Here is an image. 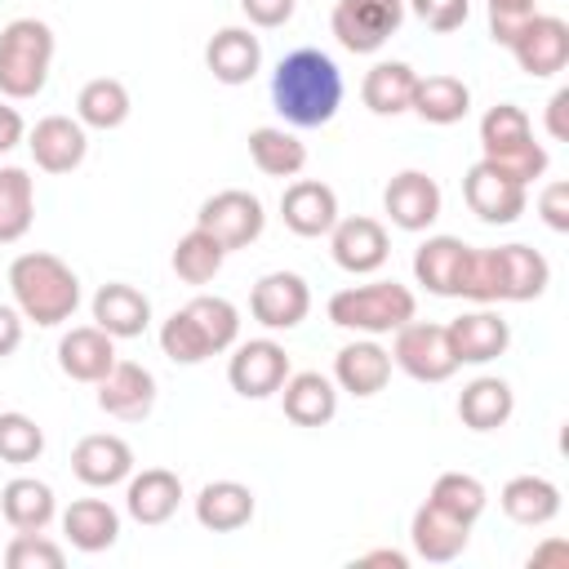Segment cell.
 <instances>
[{
	"label": "cell",
	"instance_id": "1",
	"mask_svg": "<svg viewBox=\"0 0 569 569\" xmlns=\"http://www.w3.org/2000/svg\"><path fill=\"white\" fill-rule=\"evenodd\" d=\"M271 102L293 129H320L342 107V71L320 49H293L271 71Z\"/></svg>",
	"mask_w": 569,
	"mask_h": 569
},
{
	"label": "cell",
	"instance_id": "2",
	"mask_svg": "<svg viewBox=\"0 0 569 569\" xmlns=\"http://www.w3.org/2000/svg\"><path fill=\"white\" fill-rule=\"evenodd\" d=\"M9 289H13V307L22 311V320H36L44 329L71 320L80 307V276L62 258L40 253V249L13 258Z\"/></svg>",
	"mask_w": 569,
	"mask_h": 569
},
{
	"label": "cell",
	"instance_id": "3",
	"mask_svg": "<svg viewBox=\"0 0 569 569\" xmlns=\"http://www.w3.org/2000/svg\"><path fill=\"white\" fill-rule=\"evenodd\" d=\"M53 67V31L40 18H13L0 31V93L36 98Z\"/></svg>",
	"mask_w": 569,
	"mask_h": 569
},
{
	"label": "cell",
	"instance_id": "4",
	"mask_svg": "<svg viewBox=\"0 0 569 569\" xmlns=\"http://www.w3.org/2000/svg\"><path fill=\"white\" fill-rule=\"evenodd\" d=\"M418 311L413 293L396 280H373V284H351L329 298V320L351 333H396L409 325Z\"/></svg>",
	"mask_w": 569,
	"mask_h": 569
},
{
	"label": "cell",
	"instance_id": "5",
	"mask_svg": "<svg viewBox=\"0 0 569 569\" xmlns=\"http://www.w3.org/2000/svg\"><path fill=\"white\" fill-rule=\"evenodd\" d=\"M405 22V0H338L333 36L351 53H378Z\"/></svg>",
	"mask_w": 569,
	"mask_h": 569
},
{
	"label": "cell",
	"instance_id": "6",
	"mask_svg": "<svg viewBox=\"0 0 569 569\" xmlns=\"http://www.w3.org/2000/svg\"><path fill=\"white\" fill-rule=\"evenodd\" d=\"M196 227L209 231V236L231 253V249H249V244L262 236L267 213H262V200H258V196L231 187V191H218V196H209V200L200 204Z\"/></svg>",
	"mask_w": 569,
	"mask_h": 569
},
{
	"label": "cell",
	"instance_id": "7",
	"mask_svg": "<svg viewBox=\"0 0 569 569\" xmlns=\"http://www.w3.org/2000/svg\"><path fill=\"white\" fill-rule=\"evenodd\" d=\"M391 360L413 378V382H445L453 378L458 360L449 351V333L445 325H431V320H409L396 329V347H391Z\"/></svg>",
	"mask_w": 569,
	"mask_h": 569
},
{
	"label": "cell",
	"instance_id": "8",
	"mask_svg": "<svg viewBox=\"0 0 569 569\" xmlns=\"http://www.w3.org/2000/svg\"><path fill=\"white\" fill-rule=\"evenodd\" d=\"M289 378V351L271 338H249L236 347L231 365H227V382L231 391H240L244 400H267L284 387Z\"/></svg>",
	"mask_w": 569,
	"mask_h": 569
},
{
	"label": "cell",
	"instance_id": "9",
	"mask_svg": "<svg viewBox=\"0 0 569 569\" xmlns=\"http://www.w3.org/2000/svg\"><path fill=\"white\" fill-rule=\"evenodd\" d=\"M249 311L262 329H298L311 311V289L298 271H267L249 293Z\"/></svg>",
	"mask_w": 569,
	"mask_h": 569
},
{
	"label": "cell",
	"instance_id": "10",
	"mask_svg": "<svg viewBox=\"0 0 569 569\" xmlns=\"http://www.w3.org/2000/svg\"><path fill=\"white\" fill-rule=\"evenodd\" d=\"M507 49L516 53V62H520L525 76L547 80V76L565 71V62H569V27L560 18H551V13H533L516 31V40Z\"/></svg>",
	"mask_w": 569,
	"mask_h": 569
},
{
	"label": "cell",
	"instance_id": "11",
	"mask_svg": "<svg viewBox=\"0 0 569 569\" xmlns=\"http://www.w3.org/2000/svg\"><path fill=\"white\" fill-rule=\"evenodd\" d=\"M93 387H98V409L120 422H142L156 405V378L133 360H116L107 378H98Z\"/></svg>",
	"mask_w": 569,
	"mask_h": 569
},
{
	"label": "cell",
	"instance_id": "12",
	"mask_svg": "<svg viewBox=\"0 0 569 569\" xmlns=\"http://www.w3.org/2000/svg\"><path fill=\"white\" fill-rule=\"evenodd\" d=\"M462 196H467V204H471V213L480 222H498L502 227V222H516L525 213V187L511 182L507 173H498L489 160H476L467 169Z\"/></svg>",
	"mask_w": 569,
	"mask_h": 569
},
{
	"label": "cell",
	"instance_id": "13",
	"mask_svg": "<svg viewBox=\"0 0 569 569\" xmlns=\"http://www.w3.org/2000/svg\"><path fill=\"white\" fill-rule=\"evenodd\" d=\"M382 209L400 231H427L440 218V187L422 169H400L382 191Z\"/></svg>",
	"mask_w": 569,
	"mask_h": 569
},
{
	"label": "cell",
	"instance_id": "14",
	"mask_svg": "<svg viewBox=\"0 0 569 569\" xmlns=\"http://www.w3.org/2000/svg\"><path fill=\"white\" fill-rule=\"evenodd\" d=\"M329 249H333V262L342 271L369 276L387 262L391 240H387V227L378 218H338L333 231H329Z\"/></svg>",
	"mask_w": 569,
	"mask_h": 569
},
{
	"label": "cell",
	"instance_id": "15",
	"mask_svg": "<svg viewBox=\"0 0 569 569\" xmlns=\"http://www.w3.org/2000/svg\"><path fill=\"white\" fill-rule=\"evenodd\" d=\"M280 218L293 236L302 240H316V236H329L333 222H338V196L329 182H316V178H298L284 187L280 196Z\"/></svg>",
	"mask_w": 569,
	"mask_h": 569
},
{
	"label": "cell",
	"instance_id": "16",
	"mask_svg": "<svg viewBox=\"0 0 569 569\" xmlns=\"http://www.w3.org/2000/svg\"><path fill=\"white\" fill-rule=\"evenodd\" d=\"M27 147H31V160L44 173H71V169H80V160L89 151V138H84V124L80 120H71V116H44V120H36Z\"/></svg>",
	"mask_w": 569,
	"mask_h": 569
},
{
	"label": "cell",
	"instance_id": "17",
	"mask_svg": "<svg viewBox=\"0 0 569 569\" xmlns=\"http://www.w3.org/2000/svg\"><path fill=\"white\" fill-rule=\"evenodd\" d=\"M71 471L89 489H111V485H120V480L133 476V449L120 436H107V431L84 436L71 449Z\"/></svg>",
	"mask_w": 569,
	"mask_h": 569
},
{
	"label": "cell",
	"instance_id": "18",
	"mask_svg": "<svg viewBox=\"0 0 569 569\" xmlns=\"http://www.w3.org/2000/svg\"><path fill=\"white\" fill-rule=\"evenodd\" d=\"M409 538H413V551L431 565H449L467 551V538H471V525L458 520L453 511L436 507L431 498L413 511V525H409Z\"/></svg>",
	"mask_w": 569,
	"mask_h": 569
},
{
	"label": "cell",
	"instance_id": "19",
	"mask_svg": "<svg viewBox=\"0 0 569 569\" xmlns=\"http://www.w3.org/2000/svg\"><path fill=\"white\" fill-rule=\"evenodd\" d=\"M445 333H449V351H453L458 365H489V360H498V356L507 351V342H511L507 320L493 316V311L458 316V320L445 325Z\"/></svg>",
	"mask_w": 569,
	"mask_h": 569
},
{
	"label": "cell",
	"instance_id": "20",
	"mask_svg": "<svg viewBox=\"0 0 569 569\" xmlns=\"http://www.w3.org/2000/svg\"><path fill=\"white\" fill-rule=\"evenodd\" d=\"M116 365V338L98 325H80V329H67L62 342H58V369L71 378V382H98L107 378V369Z\"/></svg>",
	"mask_w": 569,
	"mask_h": 569
},
{
	"label": "cell",
	"instance_id": "21",
	"mask_svg": "<svg viewBox=\"0 0 569 569\" xmlns=\"http://www.w3.org/2000/svg\"><path fill=\"white\" fill-rule=\"evenodd\" d=\"M204 67L213 71V80L222 84H249L262 67V44L253 31L244 27H222L209 44H204Z\"/></svg>",
	"mask_w": 569,
	"mask_h": 569
},
{
	"label": "cell",
	"instance_id": "22",
	"mask_svg": "<svg viewBox=\"0 0 569 569\" xmlns=\"http://www.w3.org/2000/svg\"><path fill=\"white\" fill-rule=\"evenodd\" d=\"M467 249L458 236H431L418 244L413 253V276L427 293L436 298H458V284H462V262H467Z\"/></svg>",
	"mask_w": 569,
	"mask_h": 569
},
{
	"label": "cell",
	"instance_id": "23",
	"mask_svg": "<svg viewBox=\"0 0 569 569\" xmlns=\"http://www.w3.org/2000/svg\"><path fill=\"white\" fill-rule=\"evenodd\" d=\"M93 325L107 329L111 338H138L151 325V302H147L142 289H133L124 280H111L93 293Z\"/></svg>",
	"mask_w": 569,
	"mask_h": 569
},
{
	"label": "cell",
	"instance_id": "24",
	"mask_svg": "<svg viewBox=\"0 0 569 569\" xmlns=\"http://www.w3.org/2000/svg\"><path fill=\"white\" fill-rule=\"evenodd\" d=\"M196 520L209 533H236L253 520V489L240 480H209L196 493Z\"/></svg>",
	"mask_w": 569,
	"mask_h": 569
},
{
	"label": "cell",
	"instance_id": "25",
	"mask_svg": "<svg viewBox=\"0 0 569 569\" xmlns=\"http://www.w3.org/2000/svg\"><path fill=\"white\" fill-rule=\"evenodd\" d=\"M391 378V351H382L378 342H347L333 356V382L351 396H378Z\"/></svg>",
	"mask_w": 569,
	"mask_h": 569
},
{
	"label": "cell",
	"instance_id": "26",
	"mask_svg": "<svg viewBox=\"0 0 569 569\" xmlns=\"http://www.w3.org/2000/svg\"><path fill=\"white\" fill-rule=\"evenodd\" d=\"M182 502V480L164 467H147L142 476H129L124 507L138 525H164Z\"/></svg>",
	"mask_w": 569,
	"mask_h": 569
},
{
	"label": "cell",
	"instance_id": "27",
	"mask_svg": "<svg viewBox=\"0 0 569 569\" xmlns=\"http://www.w3.org/2000/svg\"><path fill=\"white\" fill-rule=\"evenodd\" d=\"M498 280H502V302H533L551 284V267L529 244H498Z\"/></svg>",
	"mask_w": 569,
	"mask_h": 569
},
{
	"label": "cell",
	"instance_id": "28",
	"mask_svg": "<svg viewBox=\"0 0 569 569\" xmlns=\"http://www.w3.org/2000/svg\"><path fill=\"white\" fill-rule=\"evenodd\" d=\"M284 418L298 427H325L338 413V391L325 373H289L280 387Z\"/></svg>",
	"mask_w": 569,
	"mask_h": 569
},
{
	"label": "cell",
	"instance_id": "29",
	"mask_svg": "<svg viewBox=\"0 0 569 569\" xmlns=\"http://www.w3.org/2000/svg\"><path fill=\"white\" fill-rule=\"evenodd\" d=\"M498 502H502L507 520H516L525 529H538V525L560 516V489L547 476H516V480H507Z\"/></svg>",
	"mask_w": 569,
	"mask_h": 569
},
{
	"label": "cell",
	"instance_id": "30",
	"mask_svg": "<svg viewBox=\"0 0 569 569\" xmlns=\"http://www.w3.org/2000/svg\"><path fill=\"white\" fill-rule=\"evenodd\" d=\"M62 533H67V542L76 551H89L93 556V551H107L120 538V516L102 498H80V502H71L62 511Z\"/></svg>",
	"mask_w": 569,
	"mask_h": 569
},
{
	"label": "cell",
	"instance_id": "31",
	"mask_svg": "<svg viewBox=\"0 0 569 569\" xmlns=\"http://www.w3.org/2000/svg\"><path fill=\"white\" fill-rule=\"evenodd\" d=\"M0 511L4 520L18 529V533H44L58 502H53V489L44 480H31V476H18L0 489Z\"/></svg>",
	"mask_w": 569,
	"mask_h": 569
},
{
	"label": "cell",
	"instance_id": "32",
	"mask_svg": "<svg viewBox=\"0 0 569 569\" xmlns=\"http://www.w3.org/2000/svg\"><path fill=\"white\" fill-rule=\"evenodd\" d=\"M409 111H418L427 124H458L471 111V89L458 76H418L413 84V102Z\"/></svg>",
	"mask_w": 569,
	"mask_h": 569
},
{
	"label": "cell",
	"instance_id": "33",
	"mask_svg": "<svg viewBox=\"0 0 569 569\" xmlns=\"http://www.w3.org/2000/svg\"><path fill=\"white\" fill-rule=\"evenodd\" d=\"M413 84H418V71L409 62H378L365 76L360 98H365V107L373 116H400L413 102Z\"/></svg>",
	"mask_w": 569,
	"mask_h": 569
},
{
	"label": "cell",
	"instance_id": "34",
	"mask_svg": "<svg viewBox=\"0 0 569 569\" xmlns=\"http://www.w3.org/2000/svg\"><path fill=\"white\" fill-rule=\"evenodd\" d=\"M516 409V396L502 378H476L462 387L458 396V418L471 427V431H498Z\"/></svg>",
	"mask_w": 569,
	"mask_h": 569
},
{
	"label": "cell",
	"instance_id": "35",
	"mask_svg": "<svg viewBox=\"0 0 569 569\" xmlns=\"http://www.w3.org/2000/svg\"><path fill=\"white\" fill-rule=\"evenodd\" d=\"M36 218V187L27 178V169L4 164L0 169V244H13L31 231Z\"/></svg>",
	"mask_w": 569,
	"mask_h": 569
},
{
	"label": "cell",
	"instance_id": "36",
	"mask_svg": "<svg viewBox=\"0 0 569 569\" xmlns=\"http://www.w3.org/2000/svg\"><path fill=\"white\" fill-rule=\"evenodd\" d=\"M249 156L267 178H293L307 164V147L289 129H276V124H262L249 133Z\"/></svg>",
	"mask_w": 569,
	"mask_h": 569
},
{
	"label": "cell",
	"instance_id": "37",
	"mask_svg": "<svg viewBox=\"0 0 569 569\" xmlns=\"http://www.w3.org/2000/svg\"><path fill=\"white\" fill-rule=\"evenodd\" d=\"M76 116L89 129H120L129 120V89L120 80H111V76H98V80H89L80 89Z\"/></svg>",
	"mask_w": 569,
	"mask_h": 569
},
{
	"label": "cell",
	"instance_id": "38",
	"mask_svg": "<svg viewBox=\"0 0 569 569\" xmlns=\"http://www.w3.org/2000/svg\"><path fill=\"white\" fill-rule=\"evenodd\" d=\"M182 311H187V320L200 329V338H204V347H209L213 356L227 351V347H236V338H240V311H236L227 298L200 293V298H191Z\"/></svg>",
	"mask_w": 569,
	"mask_h": 569
},
{
	"label": "cell",
	"instance_id": "39",
	"mask_svg": "<svg viewBox=\"0 0 569 569\" xmlns=\"http://www.w3.org/2000/svg\"><path fill=\"white\" fill-rule=\"evenodd\" d=\"M222 258H227V249H222L209 231L191 227V231L178 240V249H173V271H178L187 284H209V280L222 271Z\"/></svg>",
	"mask_w": 569,
	"mask_h": 569
},
{
	"label": "cell",
	"instance_id": "40",
	"mask_svg": "<svg viewBox=\"0 0 569 569\" xmlns=\"http://www.w3.org/2000/svg\"><path fill=\"white\" fill-rule=\"evenodd\" d=\"M431 502L445 507V511H453L458 520L476 525L480 511H485V502H489V493H485V485H480L476 476H467V471H445V476H436V485H431Z\"/></svg>",
	"mask_w": 569,
	"mask_h": 569
},
{
	"label": "cell",
	"instance_id": "41",
	"mask_svg": "<svg viewBox=\"0 0 569 569\" xmlns=\"http://www.w3.org/2000/svg\"><path fill=\"white\" fill-rule=\"evenodd\" d=\"M480 160H489L498 173H507V178L520 182V187H529L533 178L547 173V147L533 142V133H529V138H516V142H507V147H493V151H485Z\"/></svg>",
	"mask_w": 569,
	"mask_h": 569
},
{
	"label": "cell",
	"instance_id": "42",
	"mask_svg": "<svg viewBox=\"0 0 569 569\" xmlns=\"http://www.w3.org/2000/svg\"><path fill=\"white\" fill-rule=\"evenodd\" d=\"M44 453V431L27 413H0V462L27 467Z\"/></svg>",
	"mask_w": 569,
	"mask_h": 569
},
{
	"label": "cell",
	"instance_id": "43",
	"mask_svg": "<svg viewBox=\"0 0 569 569\" xmlns=\"http://www.w3.org/2000/svg\"><path fill=\"white\" fill-rule=\"evenodd\" d=\"M160 351H164L173 365H200V360L213 356V351L204 347L200 329L187 320V311H173V316L160 325Z\"/></svg>",
	"mask_w": 569,
	"mask_h": 569
},
{
	"label": "cell",
	"instance_id": "44",
	"mask_svg": "<svg viewBox=\"0 0 569 569\" xmlns=\"http://www.w3.org/2000/svg\"><path fill=\"white\" fill-rule=\"evenodd\" d=\"M529 133H533V124H529L525 107H516V102H498V107H489L485 120H480V151L507 147V142L529 138Z\"/></svg>",
	"mask_w": 569,
	"mask_h": 569
},
{
	"label": "cell",
	"instance_id": "45",
	"mask_svg": "<svg viewBox=\"0 0 569 569\" xmlns=\"http://www.w3.org/2000/svg\"><path fill=\"white\" fill-rule=\"evenodd\" d=\"M62 547L49 542L44 533H13V542L4 547V565L9 569H62Z\"/></svg>",
	"mask_w": 569,
	"mask_h": 569
},
{
	"label": "cell",
	"instance_id": "46",
	"mask_svg": "<svg viewBox=\"0 0 569 569\" xmlns=\"http://www.w3.org/2000/svg\"><path fill=\"white\" fill-rule=\"evenodd\" d=\"M533 4L538 0H489V36H493V44H511L516 40V31L533 18Z\"/></svg>",
	"mask_w": 569,
	"mask_h": 569
},
{
	"label": "cell",
	"instance_id": "47",
	"mask_svg": "<svg viewBox=\"0 0 569 569\" xmlns=\"http://www.w3.org/2000/svg\"><path fill=\"white\" fill-rule=\"evenodd\" d=\"M413 18H422L431 31H458L471 13V0H405Z\"/></svg>",
	"mask_w": 569,
	"mask_h": 569
},
{
	"label": "cell",
	"instance_id": "48",
	"mask_svg": "<svg viewBox=\"0 0 569 569\" xmlns=\"http://www.w3.org/2000/svg\"><path fill=\"white\" fill-rule=\"evenodd\" d=\"M293 4L298 0H240V9H244V18L253 22V27H284L289 18H293Z\"/></svg>",
	"mask_w": 569,
	"mask_h": 569
},
{
	"label": "cell",
	"instance_id": "49",
	"mask_svg": "<svg viewBox=\"0 0 569 569\" xmlns=\"http://www.w3.org/2000/svg\"><path fill=\"white\" fill-rule=\"evenodd\" d=\"M538 213L547 218L551 231H569V182H551L538 200Z\"/></svg>",
	"mask_w": 569,
	"mask_h": 569
},
{
	"label": "cell",
	"instance_id": "50",
	"mask_svg": "<svg viewBox=\"0 0 569 569\" xmlns=\"http://www.w3.org/2000/svg\"><path fill=\"white\" fill-rule=\"evenodd\" d=\"M22 347V311L0 302V360H9Z\"/></svg>",
	"mask_w": 569,
	"mask_h": 569
},
{
	"label": "cell",
	"instance_id": "51",
	"mask_svg": "<svg viewBox=\"0 0 569 569\" xmlns=\"http://www.w3.org/2000/svg\"><path fill=\"white\" fill-rule=\"evenodd\" d=\"M565 111H569V89H556L551 102H547V133H551L556 142L569 138V120H565Z\"/></svg>",
	"mask_w": 569,
	"mask_h": 569
},
{
	"label": "cell",
	"instance_id": "52",
	"mask_svg": "<svg viewBox=\"0 0 569 569\" xmlns=\"http://www.w3.org/2000/svg\"><path fill=\"white\" fill-rule=\"evenodd\" d=\"M22 133H27L22 116H18L13 107H4V102H0V156H4V151H13V147L22 142Z\"/></svg>",
	"mask_w": 569,
	"mask_h": 569
},
{
	"label": "cell",
	"instance_id": "53",
	"mask_svg": "<svg viewBox=\"0 0 569 569\" xmlns=\"http://www.w3.org/2000/svg\"><path fill=\"white\" fill-rule=\"evenodd\" d=\"M356 565H391V569H409V556L396 551V547H378V551H365Z\"/></svg>",
	"mask_w": 569,
	"mask_h": 569
},
{
	"label": "cell",
	"instance_id": "54",
	"mask_svg": "<svg viewBox=\"0 0 569 569\" xmlns=\"http://www.w3.org/2000/svg\"><path fill=\"white\" fill-rule=\"evenodd\" d=\"M565 556H569V542H560V538H556V542H547L542 551H533V556H529V565L538 569V565H547V560H565Z\"/></svg>",
	"mask_w": 569,
	"mask_h": 569
}]
</instances>
